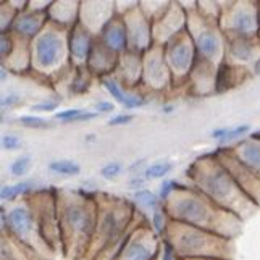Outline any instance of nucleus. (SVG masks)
<instances>
[{"instance_id": "obj_1", "label": "nucleus", "mask_w": 260, "mask_h": 260, "mask_svg": "<svg viewBox=\"0 0 260 260\" xmlns=\"http://www.w3.org/2000/svg\"><path fill=\"white\" fill-rule=\"evenodd\" d=\"M170 220L207 230L226 239H235L243 231L244 221L238 215L218 207L191 184H179L164 202Z\"/></svg>"}, {"instance_id": "obj_41", "label": "nucleus", "mask_w": 260, "mask_h": 260, "mask_svg": "<svg viewBox=\"0 0 260 260\" xmlns=\"http://www.w3.org/2000/svg\"><path fill=\"white\" fill-rule=\"evenodd\" d=\"M2 147L4 150H8V152L21 149V138L16 136V134L7 133L2 136Z\"/></svg>"}, {"instance_id": "obj_34", "label": "nucleus", "mask_w": 260, "mask_h": 260, "mask_svg": "<svg viewBox=\"0 0 260 260\" xmlns=\"http://www.w3.org/2000/svg\"><path fill=\"white\" fill-rule=\"evenodd\" d=\"M32 189H34V184L31 181H20L16 184H7L2 187V191H0V197H2V201H15L18 197L32 194Z\"/></svg>"}, {"instance_id": "obj_52", "label": "nucleus", "mask_w": 260, "mask_h": 260, "mask_svg": "<svg viewBox=\"0 0 260 260\" xmlns=\"http://www.w3.org/2000/svg\"><path fill=\"white\" fill-rule=\"evenodd\" d=\"M255 136H257V138H258V139H260V134H255Z\"/></svg>"}, {"instance_id": "obj_6", "label": "nucleus", "mask_w": 260, "mask_h": 260, "mask_svg": "<svg viewBox=\"0 0 260 260\" xmlns=\"http://www.w3.org/2000/svg\"><path fill=\"white\" fill-rule=\"evenodd\" d=\"M70 29L49 21L38 38L31 42V70L47 81H55L68 73L71 67L68 49Z\"/></svg>"}, {"instance_id": "obj_15", "label": "nucleus", "mask_w": 260, "mask_h": 260, "mask_svg": "<svg viewBox=\"0 0 260 260\" xmlns=\"http://www.w3.org/2000/svg\"><path fill=\"white\" fill-rule=\"evenodd\" d=\"M184 29H187V10L181 2H170L162 16L152 23L154 42L158 46H165Z\"/></svg>"}, {"instance_id": "obj_3", "label": "nucleus", "mask_w": 260, "mask_h": 260, "mask_svg": "<svg viewBox=\"0 0 260 260\" xmlns=\"http://www.w3.org/2000/svg\"><path fill=\"white\" fill-rule=\"evenodd\" d=\"M186 176L191 186L207 196L218 207L225 209L246 221L258 210L257 205L241 189L236 179L220 162L217 154L197 157L187 167Z\"/></svg>"}, {"instance_id": "obj_27", "label": "nucleus", "mask_w": 260, "mask_h": 260, "mask_svg": "<svg viewBox=\"0 0 260 260\" xmlns=\"http://www.w3.org/2000/svg\"><path fill=\"white\" fill-rule=\"evenodd\" d=\"M2 68L16 75L29 71L31 70V41H26L23 38L15 36V47L10 53V57L2 61Z\"/></svg>"}, {"instance_id": "obj_38", "label": "nucleus", "mask_w": 260, "mask_h": 260, "mask_svg": "<svg viewBox=\"0 0 260 260\" xmlns=\"http://www.w3.org/2000/svg\"><path fill=\"white\" fill-rule=\"evenodd\" d=\"M18 123L21 124L24 128H29V129H46V128H50L52 123L46 118H42V116H38V115H23L18 118Z\"/></svg>"}, {"instance_id": "obj_42", "label": "nucleus", "mask_w": 260, "mask_h": 260, "mask_svg": "<svg viewBox=\"0 0 260 260\" xmlns=\"http://www.w3.org/2000/svg\"><path fill=\"white\" fill-rule=\"evenodd\" d=\"M121 170H123V165L120 162H110L101 168V175L105 179H113L121 173Z\"/></svg>"}, {"instance_id": "obj_32", "label": "nucleus", "mask_w": 260, "mask_h": 260, "mask_svg": "<svg viewBox=\"0 0 260 260\" xmlns=\"http://www.w3.org/2000/svg\"><path fill=\"white\" fill-rule=\"evenodd\" d=\"M133 202H134V205H136V209L139 207L142 212H144V215H146L147 210L154 212V210H157L158 207H162V205H164L162 201H160L158 194L152 192V191H149V189H144V187L134 192V196H133Z\"/></svg>"}, {"instance_id": "obj_51", "label": "nucleus", "mask_w": 260, "mask_h": 260, "mask_svg": "<svg viewBox=\"0 0 260 260\" xmlns=\"http://www.w3.org/2000/svg\"><path fill=\"white\" fill-rule=\"evenodd\" d=\"M258 38H260V2H258Z\"/></svg>"}, {"instance_id": "obj_12", "label": "nucleus", "mask_w": 260, "mask_h": 260, "mask_svg": "<svg viewBox=\"0 0 260 260\" xmlns=\"http://www.w3.org/2000/svg\"><path fill=\"white\" fill-rule=\"evenodd\" d=\"M165 58L172 71L173 87L187 84L192 68L197 61V50L191 32L184 29L165 44Z\"/></svg>"}, {"instance_id": "obj_37", "label": "nucleus", "mask_w": 260, "mask_h": 260, "mask_svg": "<svg viewBox=\"0 0 260 260\" xmlns=\"http://www.w3.org/2000/svg\"><path fill=\"white\" fill-rule=\"evenodd\" d=\"M168 223H170V217L168 213L165 210V207L162 205V207H158L157 210L152 212L150 215V225L152 228H154V231L157 233V235L160 238H165V233H167V228H168Z\"/></svg>"}, {"instance_id": "obj_50", "label": "nucleus", "mask_w": 260, "mask_h": 260, "mask_svg": "<svg viewBox=\"0 0 260 260\" xmlns=\"http://www.w3.org/2000/svg\"><path fill=\"white\" fill-rule=\"evenodd\" d=\"M184 260H223V258H184Z\"/></svg>"}, {"instance_id": "obj_20", "label": "nucleus", "mask_w": 260, "mask_h": 260, "mask_svg": "<svg viewBox=\"0 0 260 260\" xmlns=\"http://www.w3.org/2000/svg\"><path fill=\"white\" fill-rule=\"evenodd\" d=\"M97 36H94L86 26L81 23H76L68 32V49H70V61L71 67H86L89 55H91L94 41Z\"/></svg>"}, {"instance_id": "obj_30", "label": "nucleus", "mask_w": 260, "mask_h": 260, "mask_svg": "<svg viewBox=\"0 0 260 260\" xmlns=\"http://www.w3.org/2000/svg\"><path fill=\"white\" fill-rule=\"evenodd\" d=\"M94 75L87 67H73V71L68 78L67 91L71 95H84L92 86Z\"/></svg>"}, {"instance_id": "obj_4", "label": "nucleus", "mask_w": 260, "mask_h": 260, "mask_svg": "<svg viewBox=\"0 0 260 260\" xmlns=\"http://www.w3.org/2000/svg\"><path fill=\"white\" fill-rule=\"evenodd\" d=\"M97 226L86 260H113L138 218L134 202L112 194H95Z\"/></svg>"}, {"instance_id": "obj_21", "label": "nucleus", "mask_w": 260, "mask_h": 260, "mask_svg": "<svg viewBox=\"0 0 260 260\" xmlns=\"http://www.w3.org/2000/svg\"><path fill=\"white\" fill-rule=\"evenodd\" d=\"M49 24V10H34V8H26L24 12L16 15L12 32L18 38H23L26 41H34L38 36L46 29Z\"/></svg>"}, {"instance_id": "obj_2", "label": "nucleus", "mask_w": 260, "mask_h": 260, "mask_svg": "<svg viewBox=\"0 0 260 260\" xmlns=\"http://www.w3.org/2000/svg\"><path fill=\"white\" fill-rule=\"evenodd\" d=\"M61 254L67 260H86L97 226V197L83 191H57Z\"/></svg>"}, {"instance_id": "obj_44", "label": "nucleus", "mask_w": 260, "mask_h": 260, "mask_svg": "<svg viewBox=\"0 0 260 260\" xmlns=\"http://www.w3.org/2000/svg\"><path fill=\"white\" fill-rule=\"evenodd\" d=\"M58 107V101H44V102H39V104H34L31 109L32 112H38V113H42V112H53Z\"/></svg>"}, {"instance_id": "obj_29", "label": "nucleus", "mask_w": 260, "mask_h": 260, "mask_svg": "<svg viewBox=\"0 0 260 260\" xmlns=\"http://www.w3.org/2000/svg\"><path fill=\"white\" fill-rule=\"evenodd\" d=\"M79 8L81 2H52L49 8V21L71 29L79 21Z\"/></svg>"}, {"instance_id": "obj_5", "label": "nucleus", "mask_w": 260, "mask_h": 260, "mask_svg": "<svg viewBox=\"0 0 260 260\" xmlns=\"http://www.w3.org/2000/svg\"><path fill=\"white\" fill-rule=\"evenodd\" d=\"M184 258H223L235 260V244L231 239L215 235L207 230L184 225L170 220L164 238Z\"/></svg>"}, {"instance_id": "obj_16", "label": "nucleus", "mask_w": 260, "mask_h": 260, "mask_svg": "<svg viewBox=\"0 0 260 260\" xmlns=\"http://www.w3.org/2000/svg\"><path fill=\"white\" fill-rule=\"evenodd\" d=\"M215 154L231 173V176L236 179V183L244 191V194L260 209V178L250 172L249 168H246L239 160H236V157L226 147H218Z\"/></svg>"}, {"instance_id": "obj_48", "label": "nucleus", "mask_w": 260, "mask_h": 260, "mask_svg": "<svg viewBox=\"0 0 260 260\" xmlns=\"http://www.w3.org/2000/svg\"><path fill=\"white\" fill-rule=\"evenodd\" d=\"M113 109H115V105L112 104V102H97L95 105H94V112L95 113H110V112H113Z\"/></svg>"}, {"instance_id": "obj_7", "label": "nucleus", "mask_w": 260, "mask_h": 260, "mask_svg": "<svg viewBox=\"0 0 260 260\" xmlns=\"http://www.w3.org/2000/svg\"><path fill=\"white\" fill-rule=\"evenodd\" d=\"M184 5V4H183ZM186 7V5H184ZM187 31L194 39L197 57L220 67L226 55V36L220 29L217 20L202 15L196 4L187 8Z\"/></svg>"}, {"instance_id": "obj_13", "label": "nucleus", "mask_w": 260, "mask_h": 260, "mask_svg": "<svg viewBox=\"0 0 260 260\" xmlns=\"http://www.w3.org/2000/svg\"><path fill=\"white\" fill-rule=\"evenodd\" d=\"M144 71H142V87L150 92H162L173 87L172 71L165 58V47L154 44L144 55Z\"/></svg>"}, {"instance_id": "obj_18", "label": "nucleus", "mask_w": 260, "mask_h": 260, "mask_svg": "<svg viewBox=\"0 0 260 260\" xmlns=\"http://www.w3.org/2000/svg\"><path fill=\"white\" fill-rule=\"evenodd\" d=\"M142 71H144V58H142V55L128 50L120 55L113 78L126 91L134 92L139 86H142Z\"/></svg>"}, {"instance_id": "obj_49", "label": "nucleus", "mask_w": 260, "mask_h": 260, "mask_svg": "<svg viewBox=\"0 0 260 260\" xmlns=\"http://www.w3.org/2000/svg\"><path fill=\"white\" fill-rule=\"evenodd\" d=\"M252 73H254V75H260V58L257 60V63H255V67H254V70H252Z\"/></svg>"}, {"instance_id": "obj_40", "label": "nucleus", "mask_w": 260, "mask_h": 260, "mask_svg": "<svg viewBox=\"0 0 260 260\" xmlns=\"http://www.w3.org/2000/svg\"><path fill=\"white\" fill-rule=\"evenodd\" d=\"M15 47V34L13 32H2L0 36V55H2V61L10 57V53Z\"/></svg>"}, {"instance_id": "obj_8", "label": "nucleus", "mask_w": 260, "mask_h": 260, "mask_svg": "<svg viewBox=\"0 0 260 260\" xmlns=\"http://www.w3.org/2000/svg\"><path fill=\"white\" fill-rule=\"evenodd\" d=\"M26 205L31 209L36 221H38L39 233L50 252L55 255L61 252V235L58 221V201L57 191L41 189L28 196Z\"/></svg>"}, {"instance_id": "obj_14", "label": "nucleus", "mask_w": 260, "mask_h": 260, "mask_svg": "<svg viewBox=\"0 0 260 260\" xmlns=\"http://www.w3.org/2000/svg\"><path fill=\"white\" fill-rule=\"evenodd\" d=\"M128 29V41L131 52H136L144 55V53L154 46V31H152V21L141 10L139 2H134L126 10L118 12Z\"/></svg>"}, {"instance_id": "obj_28", "label": "nucleus", "mask_w": 260, "mask_h": 260, "mask_svg": "<svg viewBox=\"0 0 260 260\" xmlns=\"http://www.w3.org/2000/svg\"><path fill=\"white\" fill-rule=\"evenodd\" d=\"M101 83H102L105 91L115 99V102L123 105L124 109H139V107H142L146 104V97H142L138 92L126 91V89L116 81L113 76L101 78Z\"/></svg>"}, {"instance_id": "obj_31", "label": "nucleus", "mask_w": 260, "mask_h": 260, "mask_svg": "<svg viewBox=\"0 0 260 260\" xmlns=\"http://www.w3.org/2000/svg\"><path fill=\"white\" fill-rule=\"evenodd\" d=\"M250 126L249 124H239V126L231 128H221L212 131V139L218 141L220 147H228V144H236V142L243 141L246 134H249Z\"/></svg>"}, {"instance_id": "obj_46", "label": "nucleus", "mask_w": 260, "mask_h": 260, "mask_svg": "<svg viewBox=\"0 0 260 260\" xmlns=\"http://www.w3.org/2000/svg\"><path fill=\"white\" fill-rule=\"evenodd\" d=\"M131 121H133V115L123 113V115H115L113 118L107 120V124H109V126H123V124H128Z\"/></svg>"}, {"instance_id": "obj_19", "label": "nucleus", "mask_w": 260, "mask_h": 260, "mask_svg": "<svg viewBox=\"0 0 260 260\" xmlns=\"http://www.w3.org/2000/svg\"><path fill=\"white\" fill-rule=\"evenodd\" d=\"M116 15L115 2H81L79 8V23L99 36L112 18Z\"/></svg>"}, {"instance_id": "obj_25", "label": "nucleus", "mask_w": 260, "mask_h": 260, "mask_svg": "<svg viewBox=\"0 0 260 260\" xmlns=\"http://www.w3.org/2000/svg\"><path fill=\"white\" fill-rule=\"evenodd\" d=\"M226 149L236 157V160L260 178V139L255 134L228 146Z\"/></svg>"}, {"instance_id": "obj_45", "label": "nucleus", "mask_w": 260, "mask_h": 260, "mask_svg": "<svg viewBox=\"0 0 260 260\" xmlns=\"http://www.w3.org/2000/svg\"><path fill=\"white\" fill-rule=\"evenodd\" d=\"M158 260H183V258L175 252V249H173L172 246H170L168 243H165V241H164V244H162V252H160Z\"/></svg>"}, {"instance_id": "obj_39", "label": "nucleus", "mask_w": 260, "mask_h": 260, "mask_svg": "<svg viewBox=\"0 0 260 260\" xmlns=\"http://www.w3.org/2000/svg\"><path fill=\"white\" fill-rule=\"evenodd\" d=\"M29 167H31V157L29 155H20L10 164V173L13 176H23V175L28 173Z\"/></svg>"}, {"instance_id": "obj_10", "label": "nucleus", "mask_w": 260, "mask_h": 260, "mask_svg": "<svg viewBox=\"0 0 260 260\" xmlns=\"http://www.w3.org/2000/svg\"><path fill=\"white\" fill-rule=\"evenodd\" d=\"M2 230L5 235L16 239L18 243L38 250L39 254L49 258H53V254L46 246L39 233L38 221H36L34 215L31 209L26 205V202L15 205L12 210H8V213L2 212Z\"/></svg>"}, {"instance_id": "obj_33", "label": "nucleus", "mask_w": 260, "mask_h": 260, "mask_svg": "<svg viewBox=\"0 0 260 260\" xmlns=\"http://www.w3.org/2000/svg\"><path fill=\"white\" fill-rule=\"evenodd\" d=\"M49 170L61 176H78L81 173V165L71 158H57L49 164Z\"/></svg>"}, {"instance_id": "obj_47", "label": "nucleus", "mask_w": 260, "mask_h": 260, "mask_svg": "<svg viewBox=\"0 0 260 260\" xmlns=\"http://www.w3.org/2000/svg\"><path fill=\"white\" fill-rule=\"evenodd\" d=\"M20 102H21L20 94H7L2 99V107L4 109H12V107H16Z\"/></svg>"}, {"instance_id": "obj_23", "label": "nucleus", "mask_w": 260, "mask_h": 260, "mask_svg": "<svg viewBox=\"0 0 260 260\" xmlns=\"http://www.w3.org/2000/svg\"><path fill=\"white\" fill-rule=\"evenodd\" d=\"M118 60H120L118 53L112 52L101 39L95 38L94 47H92L91 55H89L86 67L91 70V73L94 76H99V78L113 76L116 65H118Z\"/></svg>"}, {"instance_id": "obj_9", "label": "nucleus", "mask_w": 260, "mask_h": 260, "mask_svg": "<svg viewBox=\"0 0 260 260\" xmlns=\"http://www.w3.org/2000/svg\"><path fill=\"white\" fill-rule=\"evenodd\" d=\"M162 244L164 239L154 231L147 217L138 212L136 223L113 260H158Z\"/></svg>"}, {"instance_id": "obj_11", "label": "nucleus", "mask_w": 260, "mask_h": 260, "mask_svg": "<svg viewBox=\"0 0 260 260\" xmlns=\"http://www.w3.org/2000/svg\"><path fill=\"white\" fill-rule=\"evenodd\" d=\"M218 24L226 38H258V2L221 4Z\"/></svg>"}, {"instance_id": "obj_43", "label": "nucleus", "mask_w": 260, "mask_h": 260, "mask_svg": "<svg viewBox=\"0 0 260 260\" xmlns=\"http://www.w3.org/2000/svg\"><path fill=\"white\" fill-rule=\"evenodd\" d=\"M176 183L175 179H165V181L160 184V191H158V197H160V201H162V204L168 199L170 194L173 192V189L176 187Z\"/></svg>"}, {"instance_id": "obj_24", "label": "nucleus", "mask_w": 260, "mask_h": 260, "mask_svg": "<svg viewBox=\"0 0 260 260\" xmlns=\"http://www.w3.org/2000/svg\"><path fill=\"white\" fill-rule=\"evenodd\" d=\"M97 38L101 39L112 52L118 53V55L128 52V49H129L126 24H124L123 16L118 12H116V15L109 23H107V26L102 29V32L97 36Z\"/></svg>"}, {"instance_id": "obj_35", "label": "nucleus", "mask_w": 260, "mask_h": 260, "mask_svg": "<svg viewBox=\"0 0 260 260\" xmlns=\"http://www.w3.org/2000/svg\"><path fill=\"white\" fill-rule=\"evenodd\" d=\"M99 113L94 110H84V109H68V110H61L55 113V120L61 123H78V121H89L94 120Z\"/></svg>"}, {"instance_id": "obj_26", "label": "nucleus", "mask_w": 260, "mask_h": 260, "mask_svg": "<svg viewBox=\"0 0 260 260\" xmlns=\"http://www.w3.org/2000/svg\"><path fill=\"white\" fill-rule=\"evenodd\" d=\"M249 78H250V70L231 65L228 61H223L217 71V86H215V92L217 94L228 92L231 89H235L243 83H246Z\"/></svg>"}, {"instance_id": "obj_36", "label": "nucleus", "mask_w": 260, "mask_h": 260, "mask_svg": "<svg viewBox=\"0 0 260 260\" xmlns=\"http://www.w3.org/2000/svg\"><path fill=\"white\" fill-rule=\"evenodd\" d=\"M172 170H173L172 162H168V160H160V162H155V164L146 167L144 173H142V178L144 179H160V178L167 176Z\"/></svg>"}, {"instance_id": "obj_22", "label": "nucleus", "mask_w": 260, "mask_h": 260, "mask_svg": "<svg viewBox=\"0 0 260 260\" xmlns=\"http://www.w3.org/2000/svg\"><path fill=\"white\" fill-rule=\"evenodd\" d=\"M217 71L218 67L210 63L207 60H202L197 57V61L192 68V73L187 79L191 92L194 95H207L210 92H215L217 86Z\"/></svg>"}, {"instance_id": "obj_17", "label": "nucleus", "mask_w": 260, "mask_h": 260, "mask_svg": "<svg viewBox=\"0 0 260 260\" xmlns=\"http://www.w3.org/2000/svg\"><path fill=\"white\" fill-rule=\"evenodd\" d=\"M260 58V38H226L225 61L236 67L254 70Z\"/></svg>"}]
</instances>
